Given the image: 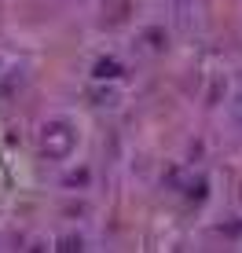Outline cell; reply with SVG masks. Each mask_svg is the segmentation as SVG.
<instances>
[{
    "label": "cell",
    "instance_id": "6da1fadb",
    "mask_svg": "<svg viewBox=\"0 0 242 253\" xmlns=\"http://www.w3.org/2000/svg\"><path fill=\"white\" fill-rule=\"evenodd\" d=\"M44 151H48V158H66L74 151V132L66 125H48L44 128Z\"/></svg>",
    "mask_w": 242,
    "mask_h": 253
},
{
    "label": "cell",
    "instance_id": "7a4b0ae2",
    "mask_svg": "<svg viewBox=\"0 0 242 253\" xmlns=\"http://www.w3.org/2000/svg\"><path fill=\"white\" fill-rule=\"evenodd\" d=\"M59 250H81V239H63V246Z\"/></svg>",
    "mask_w": 242,
    "mask_h": 253
}]
</instances>
